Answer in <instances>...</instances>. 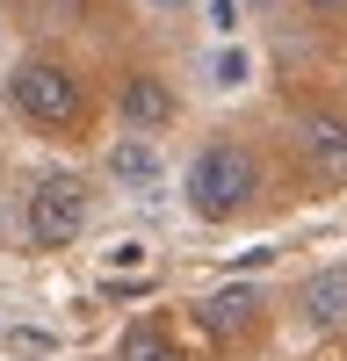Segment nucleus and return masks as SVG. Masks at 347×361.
I'll return each instance as SVG.
<instances>
[{
    "label": "nucleus",
    "instance_id": "nucleus-6",
    "mask_svg": "<svg viewBox=\"0 0 347 361\" xmlns=\"http://www.w3.org/2000/svg\"><path fill=\"white\" fill-rule=\"evenodd\" d=\"M109 180H116V188H130V195L159 188V152H152V137H116V152H109Z\"/></svg>",
    "mask_w": 347,
    "mask_h": 361
},
{
    "label": "nucleus",
    "instance_id": "nucleus-3",
    "mask_svg": "<svg viewBox=\"0 0 347 361\" xmlns=\"http://www.w3.org/2000/svg\"><path fill=\"white\" fill-rule=\"evenodd\" d=\"M87 231V180L80 173H44L37 188H29V238H37L44 253L73 246Z\"/></svg>",
    "mask_w": 347,
    "mask_h": 361
},
{
    "label": "nucleus",
    "instance_id": "nucleus-9",
    "mask_svg": "<svg viewBox=\"0 0 347 361\" xmlns=\"http://www.w3.org/2000/svg\"><path fill=\"white\" fill-rule=\"evenodd\" d=\"M123 361H181V354H174V340L159 325H130L123 333Z\"/></svg>",
    "mask_w": 347,
    "mask_h": 361
},
{
    "label": "nucleus",
    "instance_id": "nucleus-13",
    "mask_svg": "<svg viewBox=\"0 0 347 361\" xmlns=\"http://www.w3.org/2000/svg\"><path fill=\"white\" fill-rule=\"evenodd\" d=\"M311 8H347V0H311Z\"/></svg>",
    "mask_w": 347,
    "mask_h": 361
},
{
    "label": "nucleus",
    "instance_id": "nucleus-10",
    "mask_svg": "<svg viewBox=\"0 0 347 361\" xmlns=\"http://www.w3.org/2000/svg\"><path fill=\"white\" fill-rule=\"evenodd\" d=\"M246 73H253V58H246L239 44H224V51L210 58V87H217V94H231V87H246Z\"/></svg>",
    "mask_w": 347,
    "mask_h": 361
},
{
    "label": "nucleus",
    "instance_id": "nucleus-12",
    "mask_svg": "<svg viewBox=\"0 0 347 361\" xmlns=\"http://www.w3.org/2000/svg\"><path fill=\"white\" fill-rule=\"evenodd\" d=\"M145 8H181V0H145Z\"/></svg>",
    "mask_w": 347,
    "mask_h": 361
},
{
    "label": "nucleus",
    "instance_id": "nucleus-5",
    "mask_svg": "<svg viewBox=\"0 0 347 361\" xmlns=\"http://www.w3.org/2000/svg\"><path fill=\"white\" fill-rule=\"evenodd\" d=\"M297 311H304V325H318V333L347 325V267H333V275H311V282L297 289Z\"/></svg>",
    "mask_w": 347,
    "mask_h": 361
},
{
    "label": "nucleus",
    "instance_id": "nucleus-1",
    "mask_svg": "<svg viewBox=\"0 0 347 361\" xmlns=\"http://www.w3.org/2000/svg\"><path fill=\"white\" fill-rule=\"evenodd\" d=\"M8 102H15L22 123H37V130H73L80 109H87L73 66H58V58H22L8 73Z\"/></svg>",
    "mask_w": 347,
    "mask_h": 361
},
{
    "label": "nucleus",
    "instance_id": "nucleus-7",
    "mask_svg": "<svg viewBox=\"0 0 347 361\" xmlns=\"http://www.w3.org/2000/svg\"><path fill=\"white\" fill-rule=\"evenodd\" d=\"M304 152L333 180H347V116H311V123H304Z\"/></svg>",
    "mask_w": 347,
    "mask_h": 361
},
{
    "label": "nucleus",
    "instance_id": "nucleus-2",
    "mask_svg": "<svg viewBox=\"0 0 347 361\" xmlns=\"http://www.w3.org/2000/svg\"><path fill=\"white\" fill-rule=\"evenodd\" d=\"M253 202V152L246 145H202L195 166H188V209L195 217H239V209Z\"/></svg>",
    "mask_w": 347,
    "mask_h": 361
},
{
    "label": "nucleus",
    "instance_id": "nucleus-11",
    "mask_svg": "<svg viewBox=\"0 0 347 361\" xmlns=\"http://www.w3.org/2000/svg\"><path fill=\"white\" fill-rule=\"evenodd\" d=\"M210 22H217L224 37H231V29H239V0H210Z\"/></svg>",
    "mask_w": 347,
    "mask_h": 361
},
{
    "label": "nucleus",
    "instance_id": "nucleus-4",
    "mask_svg": "<svg viewBox=\"0 0 347 361\" xmlns=\"http://www.w3.org/2000/svg\"><path fill=\"white\" fill-rule=\"evenodd\" d=\"M116 116H123L130 130H166V123H174V80L130 73L123 87H116Z\"/></svg>",
    "mask_w": 347,
    "mask_h": 361
},
{
    "label": "nucleus",
    "instance_id": "nucleus-8",
    "mask_svg": "<svg viewBox=\"0 0 347 361\" xmlns=\"http://www.w3.org/2000/svg\"><path fill=\"white\" fill-rule=\"evenodd\" d=\"M253 311H260L253 289H217L210 304H202V325H210V333H253Z\"/></svg>",
    "mask_w": 347,
    "mask_h": 361
}]
</instances>
